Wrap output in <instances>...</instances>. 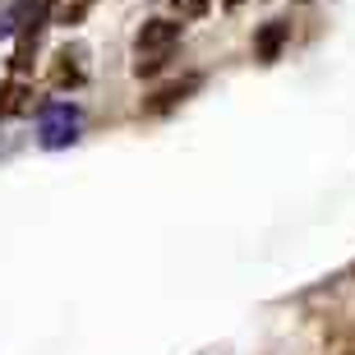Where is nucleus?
I'll use <instances>...</instances> for the list:
<instances>
[{
	"label": "nucleus",
	"mask_w": 355,
	"mask_h": 355,
	"mask_svg": "<svg viewBox=\"0 0 355 355\" xmlns=\"http://www.w3.org/2000/svg\"><path fill=\"white\" fill-rule=\"evenodd\" d=\"M74 130H79V111H74L69 102L42 106V148H65V144H74Z\"/></svg>",
	"instance_id": "obj_2"
},
{
	"label": "nucleus",
	"mask_w": 355,
	"mask_h": 355,
	"mask_svg": "<svg viewBox=\"0 0 355 355\" xmlns=\"http://www.w3.org/2000/svg\"><path fill=\"white\" fill-rule=\"evenodd\" d=\"M28 97H33V88H28V83H19V79H10L5 88H0V120L28 111Z\"/></svg>",
	"instance_id": "obj_6"
},
{
	"label": "nucleus",
	"mask_w": 355,
	"mask_h": 355,
	"mask_svg": "<svg viewBox=\"0 0 355 355\" xmlns=\"http://www.w3.org/2000/svg\"><path fill=\"white\" fill-rule=\"evenodd\" d=\"M194 88H198V79H184V83H171V88H162L157 97H153V102L144 106V111H148V116H162V111H171L175 102H184V97H189V92H194Z\"/></svg>",
	"instance_id": "obj_5"
},
{
	"label": "nucleus",
	"mask_w": 355,
	"mask_h": 355,
	"mask_svg": "<svg viewBox=\"0 0 355 355\" xmlns=\"http://www.w3.org/2000/svg\"><path fill=\"white\" fill-rule=\"evenodd\" d=\"M180 33H184L180 19H148L134 33V74L139 79H157L162 69L171 65V51L180 42Z\"/></svg>",
	"instance_id": "obj_1"
},
{
	"label": "nucleus",
	"mask_w": 355,
	"mask_h": 355,
	"mask_svg": "<svg viewBox=\"0 0 355 355\" xmlns=\"http://www.w3.org/2000/svg\"><path fill=\"white\" fill-rule=\"evenodd\" d=\"M222 5H226V10H236V5H245V0H222Z\"/></svg>",
	"instance_id": "obj_8"
},
{
	"label": "nucleus",
	"mask_w": 355,
	"mask_h": 355,
	"mask_svg": "<svg viewBox=\"0 0 355 355\" xmlns=\"http://www.w3.org/2000/svg\"><path fill=\"white\" fill-rule=\"evenodd\" d=\"M175 10L180 19H198V14H208V0H175Z\"/></svg>",
	"instance_id": "obj_7"
},
{
	"label": "nucleus",
	"mask_w": 355,
	"mask_h": 355,
	"mask_svg": "<svg viewBox=\"0 0 355 355\" xmlns=\"http://www.w3.org/2000/svg\"><path fill=\"white\" fill-rule=\"evenodd\" d=\"M286 42H291V24L286 19H268V24L254 33V55H259L263 65H272V60H282Z\"/></svg>",
	"instance_id": "obj_3"
},
{
	"label": "nucleus",
	"mask_w": 355,
	"mask_h": 355,
	"mask_svg": "<svg viewBox=\"0 0 355 355\" xmlns=\"http://www.w3.org/2000/svg\"><path fill=\"white\" fill-rule=\"evenodd\" d=\"M55 60H60V65L51 69V83H55V88H79V83H83V65H79L83 51H79V46H74V51L65 46V51L55 55Z\"/></svg>",
	"instance_id": "obj_4"
}]
</instances>
